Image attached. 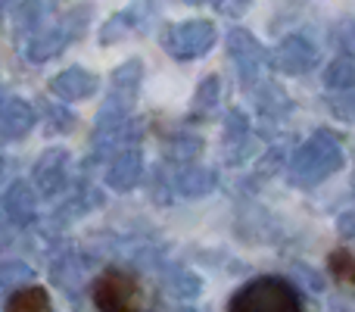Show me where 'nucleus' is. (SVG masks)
Returning a JSON list of instances; mask_svg holds the SVG:
<instances>
[{"label":"nucleus","instance_id":"nucleus-1","mask_svg":"<svg viewBox=\"0 0 355 312\" xmlns=\"http://www.w3.org/2000/svg\"><path fill=\"white\" fill-rule=\"evenodd\" d=\"M340 165H343V144L327 129H318L290 156L287 169L296 184H306L309 188V184H318V181H324V178H331Z\"/></svg>","mask_w":355,"mask_h":312},{"label":"nucleus","instance_id":"nucleus-2","mask_svg":"<svg viewBox=\"0 0 355 312\" xmlns=\"http://www.w3.org/2000/svg\"><path fill=\"white\" fill-rule=\"evenodd\" d=\"M227 312H302V300L290 281L265 275V278L243 284L231 297Z\"/></svg>","mask_w":355,"mask_h":312},{"label":"nucleus","instance_id":"nucleus-3","mask_svg":"<svg viewBox=\"0 0 355 312\" xmlns=\"http://www.w3.org/2000/svg\"><path fill=\"white\" fill-rule=\"evenodd\" d=\"M87 19H91V10H87L85 3H78L75 10H69L66 16H62L60 25H44L41 31H35L31 41L25 44V56H28L31 63H47V60H53V56H60L62 50L85 31Z\"/></svg>","mask_w":355,"mask_h":312},{"label":"nucleus","instance_id":"nucleus-4","mask_svg":"<svg viewBox=\"0 0 355 312\" xmlns=\"http://www.w3.org/2000/svg\"><path fill=\"white\" fill-rule=\"evenodd\" d=\"M215 44V25L209 19H187V22H175L162 31V47L175 56V60H200L209 54Z\"/></svg>","mask_w":355,"mask_h":312},{"label":"nucleus","instance_id":"nucleus-5","mask_svg":"<svg viewBox=\"0 0 355 312\" xmlns=\"http://www.w3.org/2000/svg\"><path fill=\"white\" fill-rule=\"evenodd\" d=\"M141 284L125 272H106L94 281V306L100 312H141Z\"/></svg>","mask_w":355,"mask_h":312},{"label":"nucleus","instance_id":"nucleus-6","mask_svg":"<svg viewBox=\"0 0 355 312\" xmlns=\"http://www.w3.org/2000/svg\"><path fill=\"white\" fill-rule=\"evenodd\" d=\"M72 181V154L62 147H50L37 156L31 169V184L41 197H60Z\"/></svg>","mask_w":355,"mask_h":312},{"label":"nucleus","instance_id":"nucleus-7","mask_svg":"<svg viewBox=\"0 0 355 312\" xmlns=\"http://www.w3.org/2000/svg\"><path fill=\"white\" fill-rule=\"evenodd\" d=\"M318 63V50L306 35H287L271 50V66L284 75H302Z\"/></svg>","mask_w":355,"mask_h":312},{"label":"nucleus","instance_id":"nucleus-8","mask_svg":"<svg viewBox=\"0 0 355 312\" xmlns=\"http://www.w3.org/2000/svg\"><path fill=\"white\" fill-rule=\"evenodd\" d=\"M227 56L234 60L240 79L256 81L259 69H262V63H265V56L268 54H265V47L246 28H234V31H227Z\"/></svg>","mask_w":355,"mask_h":312},{"label":"nucleus","instance_id":"nucleus-9","mask_svg":"<svg viewBox=\"0 0 355 312\" xmlns=\"http://www.w3.org/2000/svg\"><path fill=\"white\" fill-rule=\"evenodd\" d=\"M0 213L12 225H31L37 215V194L31 181H12L6 194L0 197Z\"/></svg>","mask_w":355,"mask_h":312},{"label":"nucleus","instance_id":"nucleus-10","mask_svg":"<svg viewBox=\"0 0 355 312\" xmlns=\"http://www.w3.org/2000/svg\"><path fill=\"white\" fill-rule=\"evenodd\" d=\"M31 129H35V106L22 97L3 100V106H0V144L22 141Z\"/></svg>","mask_w":355,"mask_h":312},{"label":"nucleus","instance_id":"nucleus-11","mask_svg":"<svg viewBox=\"0 0 355 312\" xmlns=\"http://www.w3.org/2000/svg\"><path fill=\"white\" fill-rule=\"evenodd\" d=\"M144 178V154L137 147H128L122 154H116L110 165H106V184L119 194L125 190H135Z\"/></svg>","mask_w":355,"mask_h":312},{"label":"nucleus","instance_id":"nucleus-12","mask_svg":"<svg viewBox=\"0 0 355 312\" xmlns=\"http://www.w3.org/2000/svg\"><path fill=\"white\" fill-rule=\"evenodd\" d=\"M137 138H141V129L131 119L116 125V129H100V131H94V156L110 159L128 147H137Z\"/></svg>","mask_w":355,"mask_h":312},{"label":"nucleus","instance_id":"nucleus-13","mask_svg":"<svg viewBox=\"0 0 355 312\" xmlns=\"http://www.w3.org/2000/svg\"><path fill=\"white\" fill-rule=\"evenodd\" d=\"M252 147V131H250V119L240 110H231L225 119V156L227 163H240L246 159Z\"/></svg>","mask_w":355,"mask_h":312},{"label":"nucleus","instance_id":"nucleus-14","mask_svg":"<svg viewBox=\"0 0 355 312\" xmlns=\"http://www.w3.org/2000/svg\"><path fill=\"white\" fill-rule=\"evenodd\" d=\"M94 88H97L94 72L78 69V66L62 69V72L53 75V81H50V91H53L60 100H85L87 94H94Z\"/></svg>","mask_w":355,"mask_h":312},{"label":"nucleus","instance_id":"nucleus-15","mask_svg":"<svg viewBox=\"0 0 355 312\" xmlns=\"http://www.w3.org/2000/svg\"><path fill=\"white\" fill-rule=\"evenodd\" d=\"M215 184H218V175L202 165H187L175 175V190L181 197H206L215 190Z\"/></svg>","mask_w":355,"mask_h":312},{"label":"nucleus","instance_id":"nucleus-16","mask_svg":"<svg viewBox=\"0 0 355 312\" xmlns=\"http://www.w3.org/2000/svg\"><path fill=\"white\" fill-rule=\"evenodd\" d=\"M141 79H144V63L141 60H128L112 72V91L110 97H119L125 104H135L137 91H141Z\"/></svg>","mask_w":355,"mask_h":312},{"label":"nucleus","instance_id":"nucleus-17","mask_svg":"<svg viewBox=\"0 0 355 312\" xmlns=\"http://www.w3.org/2000/svg\"><path fill=\"white\" fill-rule=\"evenodd\" d=\"M60 10L56 0H22L16 6V25L25 31V35H35L47 25V19Z\"/></svg>","mask_w":355,"mask_h":312},{"label":"nucleus","instance_id":"nucleus-18","mask_svg":"<svg viewBox=\"0 0 355 312\" xmlns=\"http://www.w3.org/2000/svg\"><path fill=\"white\" fill-rule=\"evenodd\" d=\"M324 88L327 91H337V94L352 91L355 88V63L349 56H337V60L324 69Z\"/></svg>","mask_w":355,"mask_h":312},{"label":"nucleus","instance_id":"nucleus-19","mask_svg":"<svg viewBox=\"0 0 355 312\" xmlns=\"http://www.w3.org/2000/svg\"><path fill=\"white\" fill-rule=\"evenodd\" d=\"M6 312H50V297L44 288H19L6 303Z\"/></svg>","mask_w":355,"mask_h":312},{"label":"nucleus","instance_id":"nucleus-20","mask_svg":"<svg viewBox=\"0 0 355 312\" xmlns=\"http://www.w3.org/2000/svg\"><path fill=\"white\" fill-rule=\"evenodd\" d=\"M218 94H221V81L215 79V75H206V79L200 81V88H196V94H193V116L196 119L209 116V113L218 106Z\"/></svg>","mask_w":355,"mask_h":312},{"label":"nucleus","instance_id":"nucleus-21","mask_svg":"<svg viewBox=\"0 0 355 312\" xmlns=\"http://www.w3.org/2000/svg\"><path fill=\"white\" fill-rule=\"evenodd\" d=\"M135 22H141V19H137V3L131 6V10H125V13H116V16L103 25V31H100V44L122 41L128 31H135Z\"/></svg>","mask_w":355,"mask_h":312},{"label":"nucleus","instance_id":"nucleus-22","mask_svg":"<svg viewBox=\"0 0 355 312\" xmlns=\"http://www.w3.org/2000/svg\"><path fill=\"white\" fill-rule=\"evenodd\" d=\"M31 281V265L22 259H6L0 263V290H19Z\"/></svg>","mask_w":355,"mask_h":312},{"label":"nucleus","instance_id":"nucleus-23","mask_svg":"<svg viewBox=\"0 0 355 312\" xmlns=\"http://www.w3.org/2000/svg\"><path fill=\"white\" fill-rule=\"evenodd\" d=\"M166 288L172 290L175 297H181V300H187V297H196L200 294V278L193 275V272H187V269H175L172 275L166 278Z\"/></svg>","mask_w":355,"mask_h":312},{"label":"nucleus","instance_id":"nucleus-24","mask_svg":"<svg viewBox=\"0 0 355 312\" xmlns=\"http://www.w3.org/2000/svg\"><path fill=\"white\" fill-rule=\"evenodd\" d=\"M290 97H284L277 88H268V91L259 97V113H265V116H271V119H284L290 113Z\"/></svg>","mask_w":355,"mask_h":312},{"label":"nucleus","instance_id":"nucleus-25","mask_svg":"<svg viewBox=\"0 0 355 312\" xmlns=\"http://www.w3.org/2000/svg\"><path fill=\"white\" fill-rule=\"evenodd\" d=\"M202 150V141L200 138H193V135H178L175 138V144H172V156L175 163H184V159H193L196 154Z\"/></svg>","mask_w":355,"mask_h":312},{"label":"nucleus","instance_id":"nucleus-26","mask_svg":"<svg viewBox=\"0 0 355 312\" xmlns=\"http://www.w3.org/2000/svg\"><path fill=\"white\" fill-rule=\"evenodd\" d=\"M331 269L337 278H343V281H355V256H349L346 250H337L331 256Z\"/></svg>","mask_w":355,"mask_h":312},{"label":"nucleus","instance_id":"nucleus-27","mask_svg":"<svg viewBox=\"0 0 355 312\" xmlns=\"http://www.w3.org/2000/svg\"><path fill=\"white\" fill-rule=\"evenodd\" d=\"M41 106L47 110V116H50V129H53V131H66V129H72L75 119L69 116L66 110H56V106H47V104H41Z\"/></svg>","mask_w":355,"mask_h":312},{"label":"nucleus","instance_id":"nucleus-28","mask_svg":"<svg viewBox=\"0 0 355 312\" xmlns=\"http://www.w3.org/2000/svg\"><path fill=\"white\" fill-rule=\"evenodd\" d=\"M331 110H334V116L352 119V122H355V97H337V100L331 104Z\"/></svg>","mask_w":355,"mask_h":312},{"label":"nucleus","instance_id":"nucleus-29","mask_svg":"<svg viewBox=\"0 0 355 312\" xmlns=\"http://www.w3.org/2000/svg\"><path fill=\"white\" fill-rule=\"evenodd\" d=\"M250 3L252 0H218V10L225 13V16H240V13H246Z\"/></svg>","mask_w":355,"mask_h":312},{"label":"nucleus","instance_id":"nucleus-30","mask_svg":"<svg viewBox=\"0 0 355 312\" xmlns=\"http://www.w3.org/2000/svg\"><path fill=\"white\" fill-rule=\"evenodd\" d=\"M340 234L355 238V213H349V215H343V219H340Z\"/></svg>","mask_w":355,"mask_h":312},{"label":"nucleus","instance_id":"nucleus-31","mask_svg":"<svg viewBox=\"0 0 355 312\" xmlns=\"http://www.w3.org/2000/svg\"><path fill=\"white\" fill-rule=\"evenodd\" d=\"M10 3H16V0H0V10H6Z\"/></svg>","mask_w":355,"mask_h":312},{"label":"nucleus","instance_id":"nucleus-32","mask_svg":"<svg viewBox=\"0 0 355 312\" xmlns=\"http://www.w3.org/2000/svg\"><path fill=\"white\" fill-rule=\"evenodd\" d=\"M3 169H6V163H3V156H0V178H3Z\"/></svg>","mask_w":355,"mask_h":312},{"label":"nucleus","instance_id":"nucleus-33","mask_svg":"<svg viewBox=\"0 0 355 312\" xmlns=\"http://www.w3.org/2000/svg\"><path fill=\"white\" fill-rule=\"evenodd\" d=\"M187 3H209V0H187Z\"/></svg>","mask_w":355,"mask_h":312},{"label":"nucleus","instance_id":"nucleus-34","mask_svg":"<svg viewBox=\"0 0 355 312\" xmlns=\"http://www.w3.org/2000/svg\"><path fill=\"white\" fill-rule=\"evenodd\" d=\"M0 106H3V94H0Z\"/></svg>","mask_w":355,"mask_h":312}]
</instances>
